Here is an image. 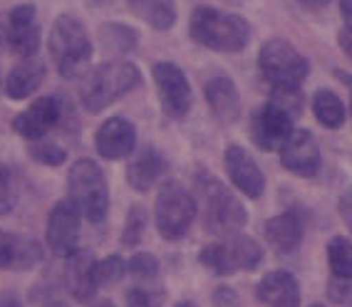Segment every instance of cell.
<instances>
[{
    "mask_svg": "<svg viewBox=\"0 0 352 307\" xmlns=\"http://www.w3.org/2000/svg\"><path fill=\"white\" fill-rule=\"evenodd\" d=\"M251 132H253V141H256L261 149H280L283 141L290 137L293 132V117L283 112V109H278L276 104H263V107L258 109L253 114V122H251Z\"/></svg>",
    "mask_w": 352,
    "mask_h": 307,
    "instance_id": "ac0fdd59",
    "label": "cell"
},
{
    "mask_svg": "<svg viewBox=\"0 0 352 307\" xmlns=\"http://www.w3.org/2000/svg\"><path fill=\"white\" fill-rule=\"evenodd\" d=\"M265 238L280 255H293L302 243V220L296 211H283L265 220Z\"/></svg>",
    "mask_w": 352,
    "mask_h": 307,
    "instance_id": "603a6c76",
    "label": "cell"
},
{
    "mask_svg": "<svg viewBox=\"0 0 352 307\" xmlns=\"http://www.w3.org/2000/svg\"><path fill=\"white\" fill-rule=\"evenodd\" d=\"M95 149L107 161L129 159L137 149V126L124 117H109L95 134Z\"/></svg>",
    "mask_w": 352,
    "mask_h": 307,
    "instance_id": "5bb4252c",
    "label": "cell"
},
{
    "mask_svg": "<svg viewBox=\"0 0 352 307\" xmlns=\"http://www.w3.org/2000/svg\"><path fill=\"white\" fill-rule=\"evenodd\" d=\"M45 82V62L40 57H23L20 62H15L8 69V75L3 77V92L8 100L23 102L28 97L38 92Z\"/></svg>",
    "mask_w": 352,
    "mask_h": 307,
    "instance_id": "ffe728a7",
    "label": "cell"
},
{
    "mask_svg": "<svg viewBox=\"0 0 352 307\" xmlns=\"http://www.w3.org/2000/svg\"><path fill=\"white\" fill-rule=\"evenodd\" d=\"M302 3H305V5H327V3H330V0H302Z\"/></svg>",
    "mask_w": 352,
    "mask_h": 307,
    "instance_id": "b9f144b4",
    "label": "cell"
},
{
    "mask_svg": "<svg viewBox=\"0 0 352 307\" xmlns=\"http://www.w3.org/2000/svg\"><path fill=\"white\" fill-rule=\"evenodd\" d=\"M271 104H276L278 109H283L288 117H293V120H296L298 114L302 112L300 87H283V84H273Z\"/></svg>",
    "mask_w": 352,
    "mask_h": 307,
    "instance_id": "1f68e13d",
    "label": "cell"
},
{
    "mask_svg": "<svg viewBox=\"0 0 352 307\" xmlns=\"http://www.w3.org/2000/svg\"><path fill=\"white\" fill-rule=\"evenodd\" d=\"M151 77L157 84L164 114L171 120H184L191 109V84L182 67L174 62H157L151 67Z\"/></svg>",
    "mask_w": 352,
    "mask_h": 307,
    "instance_id": "30bf717a",
    "label": "cell"
},
{
    "mask_svg": "<svg viewBox=\"0 0 352 307\" xmlns=\"http://www.w3.org/2000/svg\"><path fill=\"white\" fill-rule=\"evenodd\" d=\"M3 40H6V20L0 15V47H3Z\"/></svg>",
    "mask_w": 352,
    "mask_h": 307,
    "instance_id": "60d3db41",
    "label": "cell"
},
{
    "mask_svg": "<svg viewBox=\"0 0 352 307\" xmlns=\"http://www.w3.org/2000/svg\"><path fill=\"white\" fill-rule=\"evenodd\" d=\"M146 223H149V216H146V208L134 203L129 208V214H126L124 220V228H122V245L124 248H134V245L142 243L146 233Z\"/></svg>",
    "mask_w": 352,
    "mask_h": 307,
    "instance_id": "f1b7e54d",
    "label": "cell"
},
{
    "mask_svg": "<svg viewBox=\"0 0 352 307\" xmlns=\"http://www.w3.org/2000/svg\"><path fill=\"white\" fill-rule=\"evenodd\" d=\"M258 67L271 84L300 87L310 75V62L285 40H268L258 52Z\"/></svg>",
    "mask_w": 352,
    "mask_h": 307,
    "instance_id": "ba28073f",
    "label": "cell"
},
{
    "mask_svg": "<svg viewBox=\"0 0 352 307\" xmlns=\"http://www.w3.org/2000/svg\"><path fill=\"white\" fill-rule=\"evenodd\" d=\"M28 157L32 161L43 163V166H63L67 161V151L60 144H55V141H50V139H38V141L28 144Z\"/></svg>",
    "mask_w": 352,
    "mask_h": 307,
    "instance_id": "f546056e",
    "label": "cell"
},
{
    "mask_svg": "<svg viewBox=\"0 0 352 307\" xmlns=\"http://www.w3.org/2000/svg\"><path fill=\"white\" fill-rule=\"evenodd\" d=\"M15 181H13V171L0 163V216H8L15 208Z\"/></svg>",
    "mask_w": 352,
    "mask_h": 307,
    "instance_id": "d6a6232c",
    "label": "cell"
},
{
    "mask_svg": "<svg viewBox=\"0 0 352 307\" xmlns=\"http://www.w3.org/2000/svg\"><path fill=\"white\" fill-rule=\"evenodd\" d=\"M223 166H226L231 183L239 188L241 194H245L248 198H261L265 188V179L261 166L248 151L241 149V146H228L223 151Z\"/></svg>",
    "mask_w": 352,
    "mask_h": 307,
    "instance_id": "2e32d148",
    "label": "cell"
},
{
    "mask_svg": "<svg viewBox=\"0 0 352 307\" xmlns=\"http://www.w3.org/2000/svg\"><path fill=\"white\" fill-rule=\"evenodd\" d=\"M47 47H50V55L57 65V72L65 80L85 75L87 65L92 62V55H95V45L89 40L85 23L69 13L55 18L50 27V38H47Z\"/></svg>",
    "mask_w": 352,
    "mask_h": 307,
    "instance_id": "3957f363",
    "label": "cell"
},
{
    "mask_svg": "<svg viewBox=\"0 0 352 307\" xmlns=\"http://www.w3.org/2000/svg\"><path fill=\"white\" fill-rule=\"evenodd\" d=\"M340 13H342V20H345L347 30L352 32V0H340Z\"/></svg>",
    "mask_w": 352,
    "mask_h": 307,
    "instance_id": "74e56055",
    "label": "cell"
},
{
    "mask_svg": "<svg viewBox=\"0 0 352 307\" xmlns=\"http://www.w3.org/2000/svg\"><path fill=\"white\" fill-rule=\"evenodd\" d=\"M174 307H196V302H191V300H184V302H179V305H174Z\"/></svg>",
    "mask_w": 352,
    "mask_h": 307,
    "instance_id": "f6af8a7d",
    "label": "cell"
},
{
    "mask_svg": "<svg viewBox=\"0 0 352 307\" xmlns=\"http://www.w3.org/2000/svg\"><path fill=\"white\" fill-rule=\"evenodd\" d=\"M263 260V248L251 236H228L219 243H208L199 253V263L219 277H226L239 270H256Z\"/></svg>",
    "mask_w": 352,
    "mask_h": 307,
    "instance_id": "52a82bcc",
    "label": "cell"
},
{
    "mask_svg": "<svg viewBox=\"0 0 352 307\" xmlns=\"http://www.w3.org/2000/svg\"><path fill=\"white\" fill-rule=\"evenodd\" d=\"M142 84V72L129 60H107L80 80V104L87 114H100Z\"/></svg>",
    "mask_w": 352,
    "mask_h": 307,
    "instance_id": "6da1fadb",
    "label": "cell"
},
{
    "mask_svg": "<svg viewBox=\"0 0 352 307\" xmlns=\"http://www.w3.org/2000/svg\"><path fill=\"white\" fill-rule=\"evenodd\" d=\"M310 307H322V305H310Z\"/></svg>",
    "mask_w": 352,
    "mask_h": 307,
    "instance_id": "c3c4849f",
    "label": "cell"
},
{
    "mask_svg": "<svg viewBox=\"0 0 352 307\" xmlns=\"http://www.w3.org/2000/svg\"><path fill=\"white\" fill-rule=\"evenodd\" d=\"M95 263H97V258L89 251H80V248H77L72 255L65 258V270H63L65 290H67L69 297L75 302H80V305L92 302L97 295Z\"/></svg>",
    "mask_w": 352,
    "mask_h": 307,
    "instance_id": "9a60e30c",
    "label": "cell"
},
{
    "mask_svg": "<svg viewBox=\"0 0 352 307\" xmlns=\"http://www.w3.org/2000/svg\"><path fill=\"white\" fill-rule=\"evenodd\" d=\"M196 211H199V206H196L194 196L182 183H162L157 201H154V223H157L159 236L169 243L182 240L194 223Z\"/></svg>",
    "mask_w": 352,
    "mask_h": 307,
    "instance_id": "8992f818",
    "label": "cell"
},
{
    "mask_svg": "<svg viewBox=\"0 0 352 307\" xmlns=\"http://www.w3.org/2000/svg\"><path fill=\"white\" fill-rule=\"evenodd\" d=\"M45 307H69L67 302H60V300H55V302H47Z\"/></svg>",
    "mask_w": 352,
    "mask_h": 307,
    "instance_id": "ee69618b",
    "label": "cell"
},
{
    "mask_svg": "<svg viewBox=\"0 0 352 307\" xmlns=\"http://www.w3.org/2000/svg\"><path fill=\"white\" fill-rule=\"evenodd\" d=\"M87 5H102V3H107V0H85Z\"/></svg>",
    "mask_w": 352,
    "mask_h": 307,
    "instance_id": "bcb514c9",
    "label": "cell"
},
{
    "mask_svg": "<svg viewBox=\"0 0 352 307\" xmlns=\"http://www.w3.org/2000/svg\"><path fill=\"white\" fill-rule=\"evenodd\" d=\"M100 45L104 55H112L114 60H122V55L137 50L139 32L124 23H104L100 25Z\"/></svg>",
    "mask_w": 352,
    "mask_h": 307,
    "instance_id": "cb8c5ba5",
    "label": "cell"
},
{
    "mask_svg": "<svg viewBox=\"0 0 352 307\" xmlns=\"http://www.w3.org/2000/svg\"><path fill=\"white\" fill-rule=\"evenodd\" d=\"M69 104L57 97V94H45L40 100H35L25 112H20L13 120V132L18 137L28 139V141H38L45 139V134L52 132L60 122L65 120V112Z\"/></svg>",
    "mask_w": 352,
    "mask_h": 307,
    "instance_id": "9c48e42d",
    "label": "cell"
},
{
    "mask_svg": "<svg viewBox=\"0 0 352 307\" xmlns=\"http://www.w3.org/2000/svg\"><path fill=\"white\" fill-rule=\"evenodd\" d=\"M208 109L221 124H233L241 117V97L236 82L228 75H214L204 84Z\"/></svg>",
    "mask_w": 352,
    "mask_h": 307,
    "instance_id": "44dd1931",
    "label": "cell"
},
{
    "mask_svg": "<svg viewBox=\"0 0 352 307\" xmlns=\"http://www.w3.org/2000/svg\"><path fill=\"white\" fill-rule=\"evenodd\" d=\"M214 305L216 307H239V295H236L233 288H216Z\"/></svg>",
    "mask_w": 352,
    "mask_h": 307,
    "instance_id": "8d00e7d4",
    "label": "cell"
},
{
    "mask_svg": "<svg viewBox=\"0 0 352 307\" xmlns=\"http://www.w3.org/2000/svg\"><path fill=\"white\" fill-rule=\"evenodd\" d=\"M194 43L216 52H239L251 43V25L241 15L223 13L216 8H196L189 20Z\"/></svg>",
    "mask_w": 352,
    "mask_h": 307,
    "instance_id": "277c9868",
    "label": "cell"
},
{
    "mask_svg": "<svg viewBox=\"0 0 352 307\" xmlns=\"http://www.w3.org/2000/svg\"><path fill=\"white\" fill-rule=\"evenodd\" d=\"M338 214H340V218H342V223L347 226V231L352 233V188L340 196V201H338Z\"/></svg>",
    "mask_w": 352,
    "mask_h": 307,
    "instance_id": "d590c367",
    "label": "cell"
},
{
    "mask_svg": "<svg viewBox=\"0 0 352 307\" xmlns=\"http://www.w3.org/2000/svg\"><path fill=\"white\" fill-rule=\"evenodd\" d=\"M169 171V161L164 159V154L157 146H142L137 154L129 157L126 161V183L134 188V191H151L162 181Z\"/></svg>",
    "mask_w": 352,
    "mask_h": 307,
    "instance_id": "d6986e66",
    "label": "cell"
},
{
    "mask_svg": "<svg viewBox=\"0 0 352 307\" xmlns=\"http://www.w3.org/2000/svg\"><path fill=\"white\" fill-rule=\"evenodd\" d=\"M278 151H280V163L285 169L290 174L302 176V179L315 176L322 166L320 146L308 129H293Z\"/></svg>",
    "mask_w": 352,
    "mask_h": 307,
    "instance_id": "4fadbf2b",
    "label": "cell"
},
{
    "mask_svg": "<svg viewBox=\"0 0 352 307\" xmlns=\"http://www.w3.org/2000/svg\"><path fill=\"white\" fill-rule=\"evenodd\" d=\"M0 307H23V300L15 293H6L0 295Z\"/></svg>",
    "mask_w": 352,
    "mask_h": 307,
    "instance_id": "ab89813d",
    "label": "cell"
},
{
    "mask_svg": "<svg viewBox=\"0 0 352 307\" xmlns=\"http://www.w3.org/2000/svg\"><path fill=\"white\" fill-rule=\"evenodd\" d=\"M196 194H199V203H201L204 231L216 236V238L236 236L248 223L243 203L208 171L206 174L201 171L196 176Z\"/></svg>",
    "mask_w": 352,
    "mask_h": 307,
    "instance_id": "7a4b0ae2",
    "label": "cell"
},
{
    "mask_svg": "<svg viewBox=\"0 0 352 307\" xmlns=\"http://www.w3.org/2000/svg\"><path fill=\"white\" fill-rule=\"evenodd\" d=\"M162 295L149 290L146 285H134L126 290V307H157Z\"/></svg>",
    "mask_w": 352,
    "mask_h": 307,
    "instance_id": "e575fe53",
    "label": "cell"
},
{
    "mask_svg": "<svg viewBox=\"0 0 352 307\" xmlns=\"http://www.w3.org/2000/svg\"><path fill=\"white\" fill-rule=\"evenodd\" d=\"M6 40L3 47L20 57H35L43 43V30L38 23V8L32 3H23L15 5L10 13L6 15Z\"/></svg>",
    "mask_w": 352,
    "mask_h": 307,
    "instance_id": "8fae6325",
    "label": "cell"
},
{
    "mask_svg": "<svg viewBox=\"0 0 352 307\" xmlns=\"http://www.w3.org/2000/svg\"><path fill=\"white\" fill-rule=\"evenodd\" d=\"M327 263L333 277H352V240L345 236H335L327 243Z\"/></svg>",
    "mask_w": 352,
    "mask_h": 307,
    "instance_id": "4316f807",
    "label": "cell"
},
{
    "mask_svg": "<svg viewBox=\"0 0 352 307\" xmlns=\"http://www.w3.org/2000/svg\"><path fill=\"white\" fill-rule=\"evenodd\" d=\"M350 109H352V102H350Z\"/></svg>",
    "mask_w": 352,
    "mask_h": 307,
    "instance_id": "681fc988",
    "label": "cell"
},
{
    "mask_svg": "<svg viewBox=\"0 0 352 307\" xmlns=\"http://www.w3.org/2000/svg\"><path fill=\"white\" fill-rule=\"evenodd\" d=\"M80 226H82V216L75 203L69 198L57 201L55 206H52L50 216H47V226H45L47 248L57 258L72 255L77 251V243H80Z\"/></svg>",
    "mask_w": 352,
    "mask_h": 307,
    "instance_id": "7c38bea8",
    "label": "cell"
},
{
    "mask_svg": "<svg viewBox=\"0 0 352 307\" xmlns=\"http://www.w3.org/2000/svg\"><path fill=\"white\" fill-rule=\"evenodd\" d=\"M126 5L139 20H144L154 30H171L176 23L174 0H126Z\"/></svg>",
    "mask_w": 352,
    "mask_h": 307,
    "instance_id": "d4e9b609",
    "label": "cell"
},
{
    "mask_svg": "<svg viewBox=\"0 0 352 307\" xmlns=\"http://www.w3.org/2000/svg\"><path fill=\"white\" fill-rule=\"evenodd\" d=\"M126 273L139 282V285H149L159 277V260L151 253H134L126 263Z\"/></svg>",
    "mask_w": 352,
    "mask_h": 307,
    "instance_id": "4dcf8cb0",
    "label": "cell"
},
{
    "mask_svg": "<svg viewBox=\"0 0 352 307\" xmlns=\"http://www.w3.org/2000/svg\"><path fill=\"white\" fill-rule=\"evenodd\" d=\"M0 92H3V75H0Z\"/></svg>",
    "mask_w": 352,
    "mask_h": 307,
    "instance_id": "7dc6e473",
    "label": "cell"
},
{
    "mask_svg": "<svg viewBox=\"0 0 352 307\" xmlns=\"http://www.w3.org/2000/svg\"><path fill=\"white\" fill-rule=\"evenodd\" d=\"M69 201L77 206L82 218L102 223L109 214V183L102 166L92 159H77L67 171Z\"/></svg>",
    "mask_w": 352,
    "mask_h": 307,
    "instance_id": "5b68a950",
    "label": "cell"
},
{
    "mask_svg": "<svg viewBox=\"0 0 352 307\" xmlns=\"http://www.w3.org/2000/svg\"><path fill=\"white\" fill-rule=\"evenodd\" d=\"M45 251L43 245L30 236H18V233L3 231L0 228V270H13V273H25L35 265L43 263Z\"/></svg>",
    "mask_w": 352,
    "mask_h": 307,
    "instance_id": "e0dca14e",
    "label": "cell"
},
{
    "mask_svg": "<svg viewBox=\"0 0 352 307\" xmlns=\"http://www.w3.org/2000/svg\"><path fill=\"white\" fill-rule=\"evenodd\" d=\"M256 297L268 307H300V288L288 270L265 273L256 285Z\"/></svg>",
    "mask_w": 352,
    "mask_h": 307,
    "instance_id": "7402d4cb",
    "label": "cell"
},
{
    "mask_svg": "<svg viewBox=\"0 0 352 307\" xmlns=\"http://www.w3.org/2000/svg\"><path fill=\"white\" fill-rule=\"evenodd\" d=\"M126 275V260L122 255H107L97 260L95 263V282H97V290L102 288H114V285H120Z\"/></svg>",
    "mask_w": 352,
    "mask_h": 307,
    "instance_id": "83f0119b",
    "label": "cell"
},
{
    "mask_svg": "<svg viewBox=\"0 0 352 307\" xmlns=\"http://www.w3.org/2000/svg\"><path fill=\"white\" fill-rule=\"evenodd\" d=\"M338 43H340V47L345 50V55L352 57V32L350 30H342L338 35Z\"/></svg>",
    "mask_w": 352,
    "mask_h": 307,
    "instance_id": "f35d334b",
    "label": "cell"
},
{
    "mask_svg": "<svg viewBox=\"0 0 352 307\" xmlns=\"http://www.w3.org/2000/svg\"><path fill=\"white\" fill-rule=\"evenodd\" d=\"M327 297L335 305L352 307V277H333L327 282Z\"/></svg>",
    "mask_w": 352,
    "mask_h": 307,
    "instance_id": "836d02e7",
    "label": "cell"
},
{
    "mask_svg": "<svg viewBox=\"0 0 352 307\" xmlns=\"http://www.w3.org/2000/svg\"><path fill=\"white\" fill-rule=\"evenodd\" d=\"M313 114L315 120L320 122L327 129H338L345 122V104L340 102V97L330 89H320L313 97Z\"/></svg>",
    "mask_w": 352,
    "mask_h": 307,
    "instance_id": "484cf974",
    "label": "cell"
},
{
    "mask_svg": "<svg viewBox=\"0 0 352 307\" xmlns=\"http://www.w3.org/2000/svg\"><path fill=\"white\" fill-rule=\"evenodd\" d=\"M95 307H117V305H114L112 300H100V302H97Z\"/></svg>",
    "mask_w": 352,
    "mask_h": 307,
    "instance_id": "7bdbcfd3",
    "label": "cell"
}]
</instances>
